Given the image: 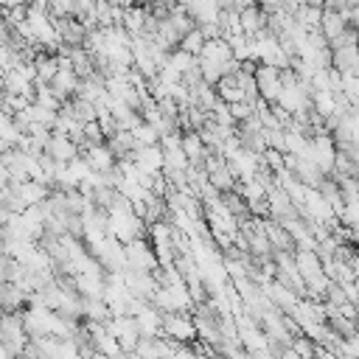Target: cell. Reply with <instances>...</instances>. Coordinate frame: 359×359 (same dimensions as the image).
Returning <instances> with one entry per match:
<instances>
[{"label":"cell","mask_w":359,"mask_h":359,"mask_svg":"<svg viewBox=\"0 0 359 359\" xmlns=\"http://www.w3.org/2000/svg\"><path fill=\"white\" fill-rule=\"evenodd\" d=\"M3 252H6V241L0 238V255H3Z\"/></svg>","instance_id":"23"},{"label":"cell","mask_w":359,"mask_h":359,"mask_svg":"<svg viewBox=\"0 0 359 359\" xmlns=\"http://www.w3.org/2000/svg\"><path fill=\"white\" fill-rule=\"evenodd\" d=\"M227 112H230L233 123H241V121H247V118H252V115H255V112H252V104H247V101L230 104V107H227Z\"/></svg>","instance_id":"19"},{"label":"cell","mask_w":359,"mask_h":359,"mask_svg":"<svg viewBox=\"0 0 359 359\" xmlns=\"http://www.w3.org/2000/svg\"><path fill=\"white\" fill-rule=\"evenodd\" d=\"M14 269H17V261L3 252V255H0V283L11 280V278H14Z\"/></svg>","instance_id":"21"},{"label":"cell","mask_w":359,"mask_h":359,"mask_svg":"<svg viewBox=\"0 0 359 359\" xmlns=\"http://www.w3.org/2000/svg\"><path fill=\"white\" fill-rule=\"evenodd\" d=\"M180 151H182L185 160L191 163V160H202L205 146H202V140H199L196 132H182V135H180Z\"/></svg>","instance_id":"13"},{"label":"cell","mask_w":359,"mask_h":359,"mask_svg":"<svg viewBox=\"0 0 359 359\" xmlns=\"http://www.w3.org/2000/svg\"><path fill=\"white\" fill-rule=\"evenodd\" d=\"M132 137H135L137 146H157V132H154L151 126H146V123L135 126V129H132Z\"/></svg>","instance_id":"18"},{"label":"cell","mask_w":359,"mask_h":359,"mask_svg":"<svg viewBox=\"0 0 359 359\" xmlns=\"http://www.w3.org/2000/svg\"><path fill=\"white\" fill-rule=\"evenodd\" d=\"M202 45H205V39H202V34H199V28H191L182 39H180V50L182 53H188V56H199V50H202Z\"/></svg>","instance_id":"15"},{"label":"cell","mask_w":359,"mask_h":359,"mask_svg":"<svg viewBox=\"0 0 359 359\" xmlns=\"http://www.w3.org/2000/svg\"><path fill=\"white\" fill-rule=\"evenodd\" d=\"M294 269L300 278H311V275L323 272V264L314 255V250H294Z\"/></svg>","instance_id":"11"},{"label":"cell","mask_w":359,"mask_h":359,"mask_svg":"<svg viewBox=\"0 0 359 359\" xmlns=\"http://www.w3.org/2000/svg\"><path fill=\"white\" fill-rule=\"evenodd\" d=\"M331 70L337 73H359V48H339L331 50Z\"/></svg>","instance_id":"8"},{"label":"cell","mask_w":359,"mask_h":359,"mask_svg":"<svg viewBox=\"0 0 359 359\" xmlns=\"http://www.w3.org/2000/svg\"><path fill=\"white\" fill-rule=\"evenodd\" d=\"M81 160L87 163V168H90L93 174H104V171H109V168L115 165V157L107 151V146H90V149L81 154Z\"/></svg>","instance_id":"9"},{"label":"cell","mask_w":359,"mask_h":359,"mask_svg":"<svg viewBox=\"0 0 359 359\" xmlns=\"http://www.w3.org/2000/svg\"><path fill=\"white\" fill-rule=\"evenodd\" d=\"M320 17H323V3L320 0H311V3H300L297 11L292 14L294 25L300 31H317L320 28Z\"/></svg>","instance_id":"4"},{"label":"cell","mask_w":359,"mask_h":359,"mask_svg":"<svg viewBox=\"0 0 359 359\" xmlns=\"http://www.w3.org/2000/svg\"><path fill=\"white\" fill-rule=\"evenodd\" d=\"M0 306H3V311H6V314L25 311V306H28V294H25L17 283L6 280V283H0Z\"/></svg>","instance_id":"5"},{"label":"cell","mask_w":359,"mask_h":359,"mask_svg":"<svg viewBox=\"0 0 359 359\" xmlns=\"http://www.w3.org/2000/svg\"><path fill=\"white\" fill-rule=\"evenodd\" d=\"M45 154H50L56 163H62V165H67V163H73L76 157H79V149L65 137V135H53L50 132V140H48V149H45Z\"/></svg>","instance_id":"6"},{"label":"cell","mask_w":359,"mask_h":359,"mask_svg":"<svg viewBox=\"0 0 359 359\" xmlns=\"http://www.w3.org/2000/svg\"><path fill=\"white\" fill-rule=\"evenodd\" d=\"M208 185H210L213 191H219V194H227V191H233V188H236V177L230 174L227 163L208 174Z\"/></svg>","instance_id":"14"},{"label":"cell","mask_w":359,"mask_h":359,"mask_svg":"<svg viewBox=\"0 0 359 359\" xmlns=\"http://www.w3.org/2000/svg\"><path fill=\"white\" fill-rule=\"evenodd\" d=\"M348 25H345V20L337 14V11H323V17H320V34H323V39L325 42H331L334 36H339L342 31H345Z\"/></svg>","instance_id":"12"},{"label":"cell","mask_w":359,"mask_h":359,"mask_svg":"<svg viewBox=\"0 0 359 359\" xmlns=\"http://www.w3.org/2000/svg\"><path fill=\"white\" fill-rule=\"evenodd\" d=\"M6 188H8V191H11V194L25 205V208L42 205V202L48 199V188H45V185H39V182H31V180H28V182H8Z\"/></svg>","instance_id":"3"},{"label":"cell","mask_w":359,"mask_h":359,"mask_svg":"<svg viewBox=\"0 0 359 359\" xmlns=\"http://www.w3.org/2000/svg\"><path fill=\"white\" fill-rule=\"evenodd\" d=\"M339 359H356V356H339Z\"/></svg>","instance_id":"24"},{"label":"cell","mask_w":359,"mask_h":359,"mask_svg":"<svg viewBox=\"0 0 359 359\" xmlns=\"http://www.w3.org/2000/svg\"><path fill=\"white\" fill-rule=\"evenodd\" d=\"M356 39H359V31L356 28H345L339 36H334L331 42H328V50H339V48H353L356 45Z\"/></svg>","instance_id":"17"},{"label":"cell","mask_w":359,"mask_h":359,"mask_svg":"<svg viewBox=\"0 0 359 359\" xmlns=\"http://www.w3.org/2000/svg\"><path fill=\"white\" fill-rule=\"evenodd\" d=\"M81 135H84V143H87V146H104V135H101V129H98L95 121L84 123V126H81Z\"/></svg>","instance_id":"20"},{"label":"cell","mask_w":359,"mask_h":359,"mask_svg":"<svg viewBox=\"0 0 359 359\" xmlns=\"http://www.w3.org/2000/svg\"><path fill=\"white\" fill-rule=\"evenodd\" d=\"M252 81H255V90H258V98L261 101H266V104H275L278 101L280 81H278V70L272 65H255Z\"/></svg>","instance_id":"2"},{"label":"cell","mask_w":359,"mask_h":359,"mask_svg":"<svg viewBox=\"0 0 359 359\" xmlns=\"http://www.w3.org/2000/svg\"><path fill=\"white\" fill-rule=\"evenodd\" d=\"M104 93H107V87H104V79H101L98 73H93V76L81 79V81H79V87H76V98L90 101V104L101 101V95H104Z\"/></svg>","instance_id":"10"},{"label":"cell","mask_w":359,"mask_h":359,"mask_svg":"<svg viewBox=\"0 0 359 359\" xmlns=\"http://www.w3.org/2000/svg\"><path fill=\"white\" fill-rule=\"evenodd\" d=\"M93 359H104V356H101V353H95V356H93Z\"/></svg>","instance_id":"25"},{"label":"cell","mask_w":359,"mask_h":359,"mask_svg":"<svg viewBox=\"0 0 359 359\" xmlns=\"http://www.w3.org/2000/svg\"><path fill=\"white\" fill-rule=\"evenodd\" d=\"M314 348H317V345H314L309 337H303V334L292 337V342H289V351L297 353L300 359H311V356H314Z\"/></svg>","instance_id":"16"},{"label":"cell","mask_w":359,"mask_h":359,"mask_svg":"<svg viewBox=\"0 0 359 359\" xmlns=\"http://www.w3.org/2000/svg\"><path fill=\"white\" fill-rule=\"evenodd\" d=\"M123 261H126V269H137V272H151L157 266L154 250L146 238H135L123 244Z\"/></svg>","instance_id":"1"},{"label":"cell","mask_w":359,"mask_h":359,"mask_svg":"<svg viewBox=\"0 0 359 359\" xmlns=\"http://www.w3.org/2000/svg\"><path fill=\"white\" fill-rule=\"evenodd\" d=\"M104 146H107V151H109L115 160H126V157L137 149L132 132H112V135L104 140Z\"/></svg>","instance_id":"7"},{"label":"cell","mask_w":359,"mask_h":359,"mask_svg":"<svg viewBox=\"0 0 359 359\" xmlns=\"http://www.w3.org/2000/svg\"><path fill=\"white\" fill-rule=\"evenodd\" d=\"M337 314L345 317V320H351V323H356V306H353V303H342V306L337 309Z\"/></svg>","instance_id":"22"}]
</instances>
